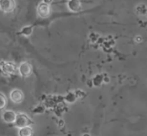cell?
<instances>
[{
	"mask_svg": "<svg viewBox=\"0 0 147 136\" xmlns=\"http://www.w3.org/2000/svg\"><path fill=\"white\" fill-rule=\"evenodd\" d=\"M67 7L70 11L73 12H78L81 10V4L80 0H69L67 3Z\"/></svg>",
	"mask_w": 147,
	"mask_h": 136,
	"instance_id": "obj_8",
	"label": "cell"
},
{
	"mask_svg": "<svg viewBox=\"0 0 147 136\" xmlns=\"http://www.w3.org/2000/svg\"><path fill=\"white\" fill-rule=\"evenodd\" d=\"M32 33V27H25L22 29L21 31V34L24 35H30Z\"/></svg>",
	"mask_w": 147,
	"mask_h": 136,
	"instance_id": "obj_11",
	"label": "cell"
},
{
	"mask_svg": "<svg viewBox=\"0 0 147 136\" xmlns=\"http://www.w3.org/2000/svg\"><path fill=\"white\" fill-rule=\"evenodd\" d=\"M30 123H31V120L25 114H18L17 115V118H16L15 122L14 124L17 128H22L26 126H29Z\"/></svg>",
	"mask_w": 147,
	"mask_h": 136,
	"instance_id": "obj_2",
	"label": "cell"
},
{
	"mask_svg": "<svg viewBox=\"0 0 147 136\" xmlns=\"http://www.w3.org/2000/svg\"><path fill=\"white\" fill-rule=\"evenodd\" d=\"M0 66L2 71L6 74H12V73H14L16 71L15 65L10 62H7V63L3 62L2 64Z\"/></svg>",
	"mask_w": 147,
	"mask_h": 136,
	"instance_id": "obj_7",
	"label": "cell"
},
{
	"mask_svg": "<svg viewBox=\"0 0 147 136\" xmlns=\"http://www.w3.org/2000/svg\"><path fill=\"white\" fill-rule=\"evenodd\" d=\"M3 121L6 123H14L15 122L17 115L15 112L11 110H6L4 111L1 115Z\"/></svg>",
	"mask_w": 147,
	"mask_h": 136,
	"instance_id": "obj_5",
	"label": "cell"
},
{
	"mask_svg": "<svg viewBox=\"0 0 147 136\" xmlns=\"http://www.w3.org/2000/svg\"><path fill=\"white\" fill-rule=\"evenodd\" d=\"M52 0H44V2L45 3H47V4H50V3H51Z\"/></svg>",
	"mask_w": 147,
	"mask_h": 136,
	"instance_id": "obj_12",
	"label": "cell"
},
{
	"mask_svg": "<svg viewBox=\"0 0 147 136\" xmlns=\"http://www.w3.org/2000/svg\"><path fill=\"white\" fill-rule=\"evenodd\" d=\"M37 13L42 18H47L51 14V8L47 3L42 2L37 7Z\"/></svg>",
	"mask_w": 147,
	"mask_h": 136,
	"instance_id": "obj_3",
	"label": "cell"
},
{
	"mask_svg": "<svg viewBox=\"0 0 147 136\" xmlns=\"http://www.w3.org/2000/svg\"><path fill=\"white\" fill-rule=\"evenodd\" d=\"M16 7L14 0H0V10L5 13L11 12Z\"/></svg>",
	"mask_w": 147,
	"mask_h": 136,
	"instance_id": "obj_1",
	"label": "cell"
},
{
	"mask_svg": "<svg viewBox=\"0 0 147 136\" xmlns=\"http://www.w3.org/2000/svg\"><path fill=\"white\" fill-rule=\"evenodd\" d=\"M32 134V130L30 127L26 126L20 128L19 131V135L20 136H30Z\"/></svg>",
	"mask_w": 147,
	"mask_h": 136,
	"instance_id": "obj_9",
	"label": "cell"
},
{
	"mask_svg": "<svg viewBox=\"0 0 147 136\" xmlns=\"http://www.w3.org/2000/svg\"><path fill=\"white\" fill-rule=\"evenodd\" d=\"M19 72L22 77H28L32 73V67L27 62H23L19 66Z\"/></svg>",
	"mask_w": 147,
	"mask_h": 136,
	"instance_id": "obj_4",
	"label": "cell"
},
{
	"mask_svg": "<svg viewBox=\"0 0 147 136\" xmlns=\"http://www.w3.org/2000/svg\"><path fill=\"white\" fill-rule=\"evenodd\" d=\"M10 99L14 103H20V102H22L23 101L24 95L19 89H14L10 93Z\"/></svg>",
	"mask_w": 147,
	"mask_h": 136,
	"instance_id": "obj_6",
	"label": "cell"
},
{
	"mask_svg": "<svg viewBox=\"0 0 147 136\" xmlns=\"http://www.w3.org/2000/svg\"><path fill=\"white\" fill-rule=\"evenodd\" d=\"M7 105V99L5 95L0 92V112L4 110Z\"/></svg>",
	"mask_w": 147,
	"mask_h": 136,
	"instance_id": "obj_10",
	"label": "cell"
}]
</instances>
